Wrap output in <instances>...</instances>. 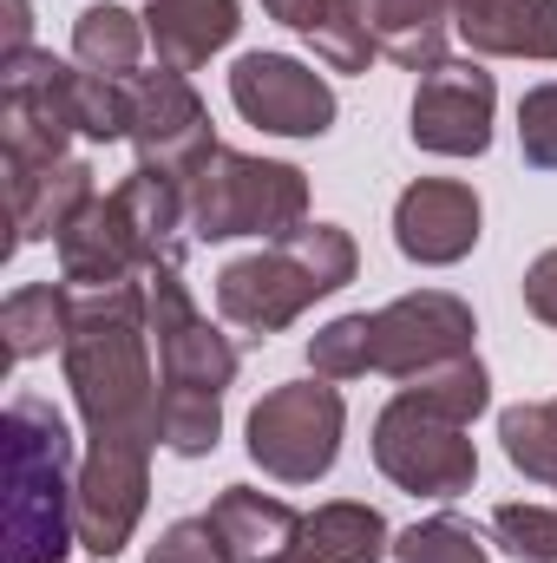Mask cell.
I'll list each match as a JSON object with an SVG mask.
<instances>
[{"mask_svg":"<svg viewBox=\"0 0 557 563\" xmlns=\"http://www.w3.org/2000/svg\"><path fill=\"white\" fill-rule=\"evenodd\" d=\"M66 380L92 432V472H144L157 445V374H151V314L144 282L92 288L73 301Z\"/></svg>","mask_w":557,"mask_h":563,"instance_id":"1","label":"cell"},{"mask_svg":"<svg viewBox=\"0 0 557 563\" xmlns=\"http://www.w3.org/2000/svg\"><path fill=\"white\" fill-rule=\"evenodd\" d=\"M66 420L20 394L7 407V563H59L79 538V485H66Z\"/></svg>","mask_w":557,"mask_h":563,"instance_id":"2","label":"cell"},{"mask_svg":"<svg viewBox=\"0 0 557 563\" xmlns=\"http://www.w3.org/2000/svg\"><path fill=\"white\" fill-rule=\"evenodd\" d=\"M341 282H354V243H348V230H335V223H302V230L282 236L276 250L230 263V269L217 276V308H223L237 328L276 334V328H288L315 295H335Z\"/></svg>","mask_w":557,"mask_h":563,"instance_id":"3","label":"cell"},{"mask_svg":"<svg viewBox=\"0 0 557 563\" xmlns=\"http://www.w3.org/2000/svg\"><path fill=\"white\" fill-rule=\"evenodd\" d=\"M184 203H190V236H288L302 230L308 210V184L295 164L270 157H243V151H210L190 177H184Z\"/></svg>","mask_w":557,"mask_h":563,"instance_id":"4","label":"cell"},{"mask_svg":"<svg viewBox=\"0 0 557 563\" xmlns=\"http://www.w3.org/2000/svg\"><path fill=\"white\" fill-rule=\"evenodd\" d=\"M374 465L414 498H459L479 478V452H472L466 426L433 413L414 387L394 394V407L374 420Z\"/></svg>","mask_w":557,"mask_h":563,"instance_id":"5","label":"cell"},{"mask_svg":"<svg viewBox=\"0 0 557 563\" xmlns=\"http://www.w3.org/2000/svg\"><path fill=\"white\" fill-rule=\"evenodd\" d=\"M341 420H348V407L321 374L276 387L250 413V459L282 485H315L341 452Z\"/></svg>","mask_w":557,"mask_h":563,"instance_id":"6","label":"cell"},{"mask_svg":"<svg viewBox=\"0 0 557 563\" xmlns=\"http://www.w3.org/2000/svg\"><path fill=\"white\" fill-rule=\"evenodd\" d=\"M144 314H151V347H157V387L164 394H217L237 380V347L190 308L177 269L144 276Z\"/></svg>","mask_w":557,"mask_h":563,"instance_id":"7","label":"cell"},{"mask_svg":"<svg viewBox=\"0 0 557 563\" xmlns=\"http://www.w3.org/2000/svg\"><path fill=\"white\" fill-rule=\"evenodd\" d=\"M368 321H374V374H394V380H419V374L472 354V334H479L472 308L459 295H439V288L401 295Z\"/></svg>","mask_w":557,"mask_h":563,"instance_id":"8","label":"cell"},{"mask_svg":"<svg viewBox=\"0 0 557 563\" xmlns=\"http://www.w3.org/2000/svg\"><path fill=\"white\" fill-rule=\"evenodd\" d=\"M79 132V73L53 53H13L7 59V157L53 164Z\"/></svg>","mask_w":557,"mask_h":563,"instance_id":"9","label":"cell"},{"mask_svg":"<svg viewBox=\"0 0 557 563\" xmlns=\"http://www.w3.org/2000/svg\"><path fill=\"white\" fill-rule=\"evenodd\" d=\"M132 139H139V164L177 177V184L217 151V139H210V112L197 106V92H190L184 73H171V66L132 79Z\"/></svg>","mask_w":557,"mask_h":563,"instance_id":"10","label":"cell"},{"mask_svg":"<svg viewBox=\"0 0 557 563\" xmlns=\"http://www.w3.org/2000/svg\"><path fill=\"white\" fill-rule=\"evenodd\" d=\"M230 99L250 125L282 132V139H321L335 125V92L321 73L282 59V53H243L230 73Z\"/></svg>","mask_w":557,"mask_h":563,"instance_id":"11","label":"cell"},{"mask_svg":"<svg viewBox=\"0 0 557 563\" xmlns=\"http://www.w3.org/2000/svg\"><path fill=\"white\" fill-rule=\"evenodd\" d=\"M492 73L479 66H433L414 92V144L439 157H479L492 144Z\"/></svg>","mask_w":557,"mask_h":563,"instance_id":"12","label":"cell"},{"mask_svg":"<svg viewBox=\"0 0 557 563\" xmlns=\"http://www.w3.org/2000/svg\"><path fill=\"white\" fill-rule=\"evenodd\" d=\"M59 269H66V288H79V295L151 276V256H144L139 230H132V217H125L119 197H92L73 217V230L59 236Z\"/></svg>","mask_w":557,"mask_h":563,"instance_id":"13","label":"cell"},{"mask_svg":"<svg viewBox=\"0 0 557 563\" xmlns=\"http://www.w3.org/2000/svg\"><path fill=\"white\" fill-rule=\"evenodd\" d=\"M394 243L401 256L414 263H459L472 243H479V197L466 184H446V177H426L414 190H401L394 203Z\"/></svg>","mask_w":557,"mask_h":563,"instance_id":"14","label":"cell"},{"mask_svg":"<svg viewBox=\"0 0 557 563\" xmlns=\"http://www.w3.org/2000/svg\"><path fill=\"white\" fill-rule=\"evenodd\" d=\"M7 197H13V230H20V243H33V236H66L73 217L92 203V164H73V157L26 164V157H7Z\"/></svg>","mask_w":557,"mask_h":563,"instance_id":"15","label":"cell"},{"mask_svg":"<svg viewBox=\"0 0 557 563\" xmlns=\"http://www.w3.org/2000/svg\"><path fill=\"white\" fill-rule=\"evenodd\" d=\"M452 26L479 53L557 59V0H452Z\"/></svg>","mask_w":557,"mask_h":563,"instance_id":"16","label":"cell"},{"mask_svg":"<svg viewBox=\"0 0 557 563\" xmlns=\"http://www.w3.org/2000/svg\"><path fill=\"white\" fill-rule=\"evenodd\" d=\"M144 33H151L157 66L197 73L217 46L237 40V0H151L144 7Z\"/></svg>","mask_w":557,"mask_h":563,"instance_id":"17","label":"cell"},{"mask_svg":"<svg viewBox=\"0 0 557 563\" xmlns=\"http://www.w3.org/2000/svg\"><path fill=\"white\" fill-rule=\"evenodd\" d=\"M223 538V551L237 563H288L295 558V538H302V518L282 505V498H263L250 485H230L210 511H204Z\"/></svg>","mask_w":557,"mask_h":563,"instance_id":"18","label":"cell"},{"mask_svg":"<svg viewBox=\"0 0 557 563\" xmlns=\"http://www.w3.org/2000/svg\"><path fill=\"white\" fill-rule=\"evenodd\" d=\"M282 26H295L335 73H368V59L381 53L361 0H263Z\"/></svg>","mask_w":557,"mask_h":563,"instance_id":"19","label":"cell"},{"mask_svg":"<svg viewBox=\"0 0 557 563\" xmlns=\"http://www.w3.org/2000/svg\"><path fill=\"white\" fill-rule=\"evenodd\" d=\"M374 40L387 59L414 66V73H433L446 66V20H452V0H361Z\"/></svg>","mask_w":557,"mask_h":563,"instance_id":"20","label":"cell"},{"mask_svg":"<svg viewBox=\"0 0 557 563\" xmlns=\"http://www.w3.org/2000/svg\"><path fill=\"white\" fill-rule=\"evenodd\" d=\"M381 551H387V525L374 505H321L302 518L288 563H381Z\"/></svg>","mask_w":557,"mask_h":563,"instance_id":"21","label":"cell"},{"mask_svg":"<svg viewBox=\"0 0 557 563\" xmlns=\"http://www.w3.org/2000/svg\"><path fill=\"white\" fill-rule=\"evenodd\" d=\"M0 334H7V354H13V361H33V354H46L53 341L66 347V334H73V295L53 288V282L7 295V308H0Z\"/></svg>","mask_w":557,"mask_h":563,"instance_id":"22","label":"cell"},{"mask_svg":"<svg viewBox=\"0 0 557 563\" xmlns=\"http://www.w3.org/2000/svg\"><path fill=\"white\" fill-rule=\"evenodd\" d=\"M144 20L125 13V7H86L79 26H73V46L86 59V73H106V79H139L144 59Z\"/></svg>","mask_w":557,"mask_h":563,"instance_id":"23","label":"cell"},{"mask_svg":"<svg viewBox=\"0 0 557 563\" xmlns=\"http://www.w3.org/2000/svg\"><path fill=\"white\" fill-rule=\"evenodd\" d=\"M217 432H223V400H217V394H157V439H164L177 459L210 452Z\"/></svg>","mask_w":557,"mask_h":563,"instance_id":"24","label":"cell"},{"mask_svg":"<svg viewBox=\"0 0 557 563\" xmlns=\"http://www.w3.org/2000/svg\"><path fill=\"white\" fill-rule=\"evenodd\" d=\"M308 367H315L321 380H354V374H368V367H374V321H368V314L328 321V328L308 341Z\"/></svg>","mask_w":557,"mask_h":563,"instance_id":"25","label":"cell"},{"mask_svg":"<svg viewBox=\"0 0 557 563\" xmlns=\"http://www.w3.org/2000/svg\"><path fill=\"white\" fill-rule=\"evenodd\" d=\"M414 394L433 407V413H446V420L472 426V413L485 407V367L472 361V354H459V361H446V367H433V374H419Z\"/></svg>","mask_w":557,"mask_h":563,"instance_id":"26","label":"cell"},{"mask_svg":"<svg viewBox=\"0 0 557 563\" xmlns=\"http://www.w3.org/2000/svg\"><path fill=\"white\" fill-rule=\"evenodd\" d=\"M492 538L525 563H557V511H545V505H499L492 511Z\"/></svg>","mask_w":557,"mask_h":563,"instance_id":"27","label":"cell"},{"mask_svg":"<svg viewBox=\"0 0 557 563\" xmlns=\"http://www.w3.org/2000/svg\"><path fill=\"white\" fill-rule=\"evenodd\" d=\"M394 558L401 563H485V544H479L472 525H459V518H433V525H414V531L394 544Z\"/></svg>","mask_w":557,"mask_h":563,"instance_id":"28","label":"cell"},{"mask_svg":"<svg viewBox=\"0 0 557 563\" xmlns=\"http://www.w3.org/2000/svg\"><path fill=\"white\" fill-rule=\"evenodd\" d=\"M518 144H525V164L557 170V79L538 86V92H525V106H518Z\"/></svg>","mask_w":557,"mask_h":563,"instance_id":"29","label":"cell"},{"mask_svg":"<svg viewBox=\"0 0 557 563\" xmlns=\"http://www.w3.org/2000/svg\"><path fill=\"white\" fill-rule=\"evenodd\" d=\"M144 563H237V558L223 551V538H217L210 518H184V525H171V531L151 544Z\"/></svg>","mask_w":557,"mask_h":563,"instance_id":"30","label":"cell"},{"mask_svg":"<svg viewBox=\"0 0 557 563\" xmlns=\"http://www.w3.org/2000/svg\"><path fill=\"white\" fill-rule=\"evenodd\" d=\"M525 308H532L538 321H551V328H557V250H551V256H538V263L525 269Z\"/></svg>","mask_w":557,"mask_h":563,"instance_id":"31","label":"cell"},{"mask_svg":"<svg viewBox=\"0 0 557 563\" xmlns=\"http://www.w3.org/2000/svg\"><path fill=\"white\" fill-rule=\"evenodd\" d=\"M26 53V0H7V59Z\"/></svg>","mask_w":557,"mask_h":563,"instance_id":"32","label":"cell"},{"mask_svg":"<svg viewBox=\"0 0 557 563\" xmlns=\"http://www.w3.org/2000/svg\"><path fill=\"white\" fill-rule=\"evenodd\" d=\"M551 407H557V400H551Z\"/></svg>","mask_w":557,"mask_h":563,"instance_id":"33","label":"cell"}]
</instances>
